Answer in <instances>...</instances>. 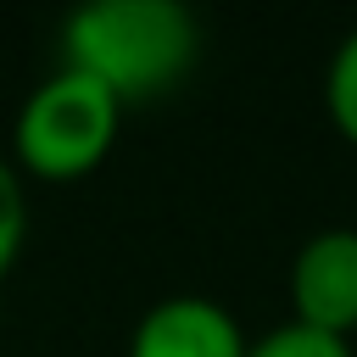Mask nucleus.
I'll list each match as a JSON object with an SVG mask.
<instances>
[{
  "label": "nucleus",
  "instance_id": "3",
  "mask_svg": "<svg viewBox=\"0 0 357 357\" xmlns=\"http://www.w3.org/2000/svg\"><path fill=\"white\" fill-rule=\"evenodd\" d=\"M290 324L351 340L357 329V229L312 234L290 262Z\"/></svg>",
  "mask_w": 357,
  "mask_h": 357
},
{
  "label": "nucleus",
  "instance_id": "7",
  "mask_svg": "<svg viewBox=\"0 0 357 357\" xmlns=\"http://www.w3.org/2000/svg\"><path fill=\"white\" fill-rule=\"evenodd\" d=\"M22 240H28V190H22V173L11 167V156H0V279L11 273Z\"/></svg>",
  "mask_w": 357,
  "mask_h": 357
},
{
  "label": "nucleus",
  "instance_id": "1",
  "mask_svg": "<svg viewBox=\"0 0 357 357\" xmlns=\"http://www.w3.org/2000/svg\"><path fill=\"white\" fill-rule=\"evenodd\" d=\"M195 56L201 28L178 0H95L61 22V67L100 84L117 106L167 95Z\"/></svg>",
  "mask_w": 357,
  "mask_h": 357
},
{
  "label": "nucleus",
  "instance_id": "6",
  "mask_svg": "<svg viewBox=\"0 0 357 357\" xmlns=\"http://www.w3.org/2000/svg\"><path fill=\"white\" fill-rule=\"evenodd\" d=\"M245 357H351V340L307 329V324H279L245 346Z\"/></svg>",
  "mask_w": 357,
  "mask_h": 357
},
{
  "label": "nucleus",
  "instance_id": "5",
  "mask_svg": "<svg viewBox=\"0 0 357 357\" xmlns=\"http://www.w3.org/2000/svg\"><path fill=\"white\" fill-rule=\"evenodd\" d=\"M324 106H329V123L340 128V139L357 145V28H351V33L335 45V56H329Z\"/></svg>",
  "mask_w": 357,
  "mask_h": 357
},
{
  "label": "nucleus",
  "instance_id": "4",
  "mask_svg": "<svg viewBox=\"0 0 357 357\" xmlns=\"http://www.w3.org/2000/svg\"><path fill=\"white\" fill-rule=\"evenodd\" d=\"M245 329L212 296H162L139 312L128 357H245Z\"/></svg>",
  "mask_w": 357,
  "mask_h": 357
},
{
  "label": "nucleus",
  "instance_id": "2",
  "mask_svg": "<svg viewBox=\"0 0 357 357\" xmlns=\"http://www.w3.org/2000/svg\"><path fill=\"white\" fill-rule=\"evenodd\" d=\"M117 123L123 106L100 84H89L73 67H56L11 123V167L45 184H73L112 156Z\"/></svg>",
  "mask_w": 357,
  "mask_h": 357
}]
</instances>
